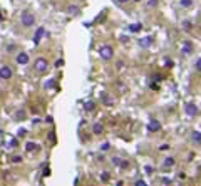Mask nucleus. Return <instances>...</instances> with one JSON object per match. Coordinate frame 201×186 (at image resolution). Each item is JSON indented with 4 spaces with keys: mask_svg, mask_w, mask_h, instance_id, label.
Listing matches in <instances>:
<instances>
[{
    "mask_svg": "<svg viewBox=\"0 0 201 186\" xmlns=\"http://www.w3.org/2000/svg\"><path fill=\"white\" fill-rule=\"evenodd\" d=\"M34 69L37 70L39 74L47 72V69H49V60L45 59V57H37V59H35V62H34Z\"/></svg>",
    "mask_w": 201,
    "mask_h": 186,
    "instance_id": "obj_1",
    "label": "nucleus"
},
{
    "mask_svg": "<svg viewBox=\"0 0 201 186\" xmlns=\"http://www.w3.org/2000/svg\"><path fill=\"white\" fill-rule=\"evenodd\" d=\"M99 55L102 60H111L114 57V49L111 47V45L104 44V45H100V49H99Z\"/></svg>",
    "mask_w": 201,
    "mask_h": 186,
    "instance_id": "obj_2",
    "label": "nucleus"
},
{
    "mask_svg": "<svg viewBox=\"0 0 201 186\" xmlns=\"http://www.w3.org/2000/svg\"><path fill=\"white\" fill-rule=\"evenodd\" d=\"M20 22H22L24 27H32V25H34V22H35L34 13H32V12H24L22 17H20Z\"/></svg>",
    "mask_w": 201,
    "mask_h": 186,
    "instance_id": "obj_3",
    "label": "nucleus"
},
{
    "mask_svg": "<svg viewBox=\"0 0 201 186\" xmlns=\"http://www.w3.org/2000/svg\"><path fill=\"white\" fill-rule=\"evenodd\" d=\"M12 69H10L9 66H2L0 67V79H3V81H9L10 77H12Z\"/></svg>",
    "mask_w": 201,
    "mask_h": 186,
    "instance_id": "obj_4",
    "label": "nucleus"
},
{
    "mask_svg": "<svg viewBox=\"0 0 201 186\" xmlns=\"http://www.w3.org/2000/svg\"><path fill=\"white\" fill-rule=\"evenodd\" d=\"M44 34H45V28H44V27H39L37 32H35V37H34V45H39V44H40V39L44 37Z\"/></svg>",
    "mask_w": 201,
    "mask_h": 186,
    "instance_id": "obj_5",
    "label": "nucleus"
},
{
    "mask_svg": "<svg viewBox=\"0 0 201 186\" xmlns=\"http://www.w3.org/2000/svg\"><path fill=\"white\" fill-rule=\"evenodd\" d=\"M184 111H186V114H188V116H196V114H198V107L193 104V102H188L186 107H184Z\"/></svg>",
    "mask_w": 201,
    "mask_h": 186,
    "instance_id": "obj_6",
    "label": "nucleus"
},
{
    "mask_svg": "<svg viewBox=\"0 0 201 186\" xmlns=\"http://www.w3.org/2000/svg\"><path fill=\"white\" fill-rule=\"evenodd\" d=\"M17 64L19 66H25V64H28V54H25V52H20L19 55H17Z\"/></svg>",
    "mask_w": 201,
    "mask_h": 186,
    "instance_id": "obj_7",
    "label": "nucleus"
},
{
    "mask_svg": "<svg viewBox=\"0 0 201 186\" xmlns=\"http://www.w3.org/2000/svg\"><path fill=\"white\" fill-rule=\"evenodd\" d=\"M139 45H141L142 49H148L153 45V37H142L141 40H139Z\"/></svg>",
    "mask_w": 201,
    "mask_h": 186,
    "instance_id": "obj_8",
    "label": "nucleus"
},
{
    "mask_svg": "<svg viewBox=\"0 0 201 186\" xmlns=\"http://www.w3.org/2000/svg\"><path fill=\"white\" fill-rule=\"evenodd\" d=\"M148 129L149 131H154V133H157V131H159L161 129V124L159 123H157V121H149V124H148Z\"/></svg>",
    "mask_w": 201,
    "mask_h": 186,
    "instance_id": "obj_9",
    "label": "nucleus"
},
{
    "mask_svg": "<svg viewBox=\"0 0 201 186\" xmlns=\"http://www.w3.org/2000/svg\"><path fill=\"white\" fill-rule=\"evenodd\" d=\"M67 13H69V15H79L81 10H79L77 5H69V7H67Z\"/></svg>",
    "mask_w": 201,
    "mask_h": 186,
    "instance_id": "obj_10",
    "label": "nucleus"
},
{
    "mask_svg": "<svg viewBox=\"0 0 201 186\" xmlns=\"http://www.w3.org/2000/svg\"><path fill=\"white\" fill-rule=\"evenodd\" d=\"M191 139H193V142H196V144H201V133L195 131V133L191 134Z\"/></svg>",
    "mask_w": 201,
    "mask_h": 186,
    "instance_id": "obj_11",
    "label": "nucleus"
},
{
    "mask_svg": "<svg viewBox=\"0 0 201 186\" xmlns=\"http://www.w3.org/2000/svg\"><path fill=\"white\" fill-rule=\"evenodd\" d=\"M174 166V159L173 158H166L164 159V168H173Z\"/></svg>",
    "mask_w": 201,
    "mask_h": 186,
    "instance_id": "obj_12",
    "label": "nucleus"
},
{
    "mask_svg": "<svg viewBox=\"0 0 201 186\" xmlns=\"http://www.w3.org/2000/svg\"><path fill=\"white\" fill-rule=\"evenodd\" d=\"M183 52H186V54L191 52V42H184L183 44Z\"/></svg>",
    "mask_w": 201,
    "mask_h": 186,
    "instance_id": "obj_13",
    "label": "nucleus"
},
{
    "mask_svg": "<svg viewBox=\"0 0 201 186\" xmlns=\"http://www.w3.org/2000/svg\"><path fill=\"white\" fill-rule=\"evenodd\" d=\"M141 28H142L141 24H132V25L129 27V30H131V32H138V30H141Z\"/></svg>",
    "mask_w": 201,
    "mask_h": 186,
    "instance_id": "obj_14",
    "label": "nucleus"
},
{
    "mask_svg": "<svg viewBox=\"0 0 201 186\" xmlns=\"http://www.w3.org/2000/svg\"><path fill=\"white\" fill-rule=\"evenodd\" d=\"M92 131H94V134H100L102 133V126H100V124H94V126H92Z\"/></svg>",
    "mask_w": 201,
    "mask_h": 186,
    "instance_id": "obj_15",
    "label": "nucleus"
},
{
    "mask_svg": "<svg viewBox=\"0 0 201 186\" xmlns=\"http://www.w3.org/2000/svg\"><path fill=\"white\" fill-rule=\"evenodd\" d=\"M191 5H193V0H181V7H184V9H189Z\"/></svg>",
    "mask_w": 201,
    "mask_h": 186,
    "instance_id": "obj_16",
    "label": "nucleus"
},
{
    "mask_svg": "<svg viewBox=\"0 0 201 186\" xmlns=\"http://www.w3.org/2000/svg\"><path fill=\"white\" fill-rule=\"evenodd\" d=\"M94 102H92V101H89V102H85V104H84V107H85V111H92V109H94Z\"/></svg>",
    "mask_w": 201,
    "mask_h": 186,
    "instance_id": "obj_17",
    "label": "nucleus"
},
{
    "mask_svg": "<svg viewBox=\"0 0 201 186\" xmlns=\"http://www.w3.org/2000/svg\"><path fill=\"white\" fill-rule=\"evenodd\" d=\"M100 180H102L104 183H106V181H109V173H106V171H102V173H100Z\"/></svg>",
    "mask_w": 201,
    "mask_h": 186,
    "instance_id": "obj_18",
    "label": "nucleus"
},
{
    "mask_svg": "<svg viewBox=\"0 0 201 186\" xmlns=\"http://www.w3.org/2000/svg\"><path fill=\"white\" fill-rule=\"evenodd\" d=\"M148 7H149V9H154V7H157V0H148Z\"/></svg>",
    "mask_w": 201,
    "mask_h": 186,
    "instance_id": "obj_19",
    "label": "nucleus"
},
{
    "mask_svg": "<svg viewBox=\"0 0 201 186\" xmlns=\"http://www.w3.org/2000/svg\"><path fill=\"white\" fill-rule=\"evenodd\" d=\"M121 161H123L121 158H117V156H114V158H112V164H114V166H121Z\"/></svg>",
    "mask_w": 201,
    "mask_h": 186,
    "instance_id": "obj_20",
    "label": "nucleus"
},
{
    "mask_svg": "<svg viewBox=\"0 0 201 186\" xmlns=\"http://www.w3.org/2000/svg\"><path fill=\"white\" fill-rule=\"evenodd\" d=\"M25 149H27V151H34L35 144H34V142H27V144H25Z\"/></svg>",
    "mask_w": 201,
    "mask_h": 186,
    "instance_id": "obj_21",
    "label": "nucleus"
},
{
    "mask_svg": "<svg viewBox=\"0 0 201 186\" xmlns=\"http://www.w3.org/2000/svg\"><path fill=\"white\" fill-rule=\"evenodd\" d=\"M25 117V111H19V114H17V119H24Z\"/></svg>",
    "mask_w": 201,
    "mask_h": 186,
    "instance_id": "obj_22",
    "label": "nucleus"
},
{
    "mask_svg": "<svg viewBox=\"0 0 201 186\" xmlns=\"http://www.w3.org/2000/svg\"><path fill=\"white\" fill-rule=\"evenodd\" d=\"M119 168L126 169V168H129V163H126V161H121V166H119Z\"/></svg>",
    "mask_w": 201,
    "mask_h": 186,
    "instance_id": "obj_23",
    "label": "nucleus"
},
{
    "mask_svg": "<svg viewBox=\"0 0 201 186\" xmlns=\"http://www.w3.org/2000/svg\"><path fill=\"white\" fill-rule=\"evenodd\" d=\"M54 84H55V81H49V82H45V89H47V87H52Z\"/></svg>",
    "mask_w": 201,
    "mask_h": 186,
    "instance_id": "obj_24",
    "label": "nucleus"
},
{
    "mask_svg": "<svg viewBox=\"0 0 201 186\" xmlns=\"http://www.w3.org/2000/svg\"><path fill=\"white\" fill-rule=\"evenodd\" d=\"M196 69H198V70H201V57H199L198 60H196Z\"/></svg>",
    "mask_w": 201,
    "mask_h": 186,
    "instance_id": "obj_25",
    "label": "nucleus"
},
{
    "mask_svg": "<svg viewBox=\"0 0 201 186\" xmlns=\"http://www.w3.org/2000/svg\"><path fill=\"white\" fill-rule=\"evenodd\" d=\"M163 184H171V180H168V178H163V181H161Z\"/></svg>",
    "mask_w": 201,
    "mask_h": 186,
    "instance_id": "obj_26",
    "label": "nucleus"
},
{
    "mask_svg": "<svg viewBox=\"0 0 201 186\" xmlns=\"http://www.w3.org/2000/svg\"><path fill=\"white\" fill-rule=\"evenodd\" d=\"M136 186H146V181H136Z\"/></svg>",
    "mask_w": 201,
    "mask_h": 186,
    "instance_id": "obj_27",
    "label": "nucleus"
},
{
    "mask_svg": "<svg viewBox=\"0 0 201 186\" xmlns=\"http://www.w3.org/2000/svg\"><path fill=\"white\" fill-rule=\"evenodd\" d=\"M20 161H22L20 156H13V163H20Z\"/></svg>",
    "mask_w": 201,
    "mask_h": 186,
    "instance_id": "obj_28",
    "label": "nucleus"
},
{
    "mask_svg": "<svg viewBox=\"0 0 201 186\" xmlns=\"http://www.w3.org/2000/svg\"><path fill=\"white\" fill-rule=\"evenodd\" d=\"M55 66H57V67L64 66V60H62V59H60V60H57V62H55Z\"/></svg>",
    "mask_w": 201,
    "mask_h": 186,
    "instance_id": "obj_29",
    "label": "nucleus"
},
{
    "mask_svg": "<svg viewBox=\"0 0 201 186\" xmlns=\"http://www.w3.org/2000/svg\"><path fill=\"white\" fill-rule=\"evenodd\" d=\"M151 89H154V91H157L159 87H157V84H154V82H151Z\"/></svg>",
    "mask_w": 201,
    "mask_h": 186,
    "instance_id": "obj_30",
    "label": "nucleus"
},
{
    "mask_svg": "<svg viewBox=\"0 0 201 186\" xmlns=\"http://www.w3.org/2000/svg\"><path fill=\"white\" fill-rule=\"evenodd\" d=\"M49 174H50V169H49V168H45V169H44V176H49Z\"/></svg>",
    "mask_w": 201,
    "mask_h": 186,
    "instance_id": "obj_31",
    "label": "nucleus"
},
{
    "mask_svg": "<svg viewBox=\"0 0 201 186\" xmlns=\"http://www.w3.org/2000/svg\"><path fill=\"white\" fill-rule=\"evenodd\" d=\"M102 149H104V151H106V149H109V142H104V144H102Z\"/></svg>",
    "mask_w": 201,
    "mask_h": 186,
    "instance_id": "obj_32",
    "label": "nucleus"
},
{
    "mask_svg": "<svg viewBox=\"0 0 201 186\" xmlns=\"http://www.w3.org/2000/svg\"><path fill=\"white\" fill-rule=\"evenodd\" d=\"M119 3H126V2H129V0H117Z\"/></svg>",
    "mask_w": 201,
    "mask_h": 186,
    "instance_id": "obj_33",
    "label": "nucleus"
},
{
    "mask_svg": "<svg viewBox=\"0 0 201 186\" xmlns=\"http://www.w3.org/2000/svg\"><path fill=\"white\" fill-rule=\"evenodd\" d=\"M0 20H3V15H2V12H0Z\"/></svg>",
    "mask_w": 201,
    "mask_h": 186,
    "instance_id": "obj_34",
    "label": "nucleus"
}]
</instances>
